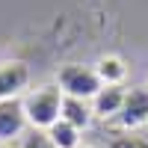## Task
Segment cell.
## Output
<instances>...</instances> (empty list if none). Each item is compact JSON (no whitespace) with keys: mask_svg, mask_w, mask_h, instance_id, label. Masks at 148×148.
I'll use <instances>...</instances> for the list:
<instances>
[{"mask_svg":"<svg viewBox=\"0 0 148 148\" xmlns=\"http://www.w3.org/2000/svg\"><path fill=\"white\" fill-rule=\"evenodd\" d=\"M127 89L125 86H101V92L92 98V116L98 119H116L121 113V104H125Z\"/></svg>","mask_w":148,"mask_h":148,"instance_id":"cell-6","label":"cell"},{"mask_svg":"<svg viewBox=\"0 0 148 148\" xmlns=\"http://www.w3.org/2000/svg\"><path fill=\"white\" fill-rule=\"evenodd\" d=\"M62 101L65 95L56 83H45L39 89H33L21 98L24 104V116L33 130H51L59 119H62Z\"/></svg>","mask_w":148,"mask_h":148,"instance_id":"cell-1","label":"cell"},{"mask_svg":"<svg viewBox=\"0 0 148 148\" xmlns=\"http://www.w3.org/2000/svg\"><path fill=\"white\" fill-rule=\"evenodd\" d=\"M47 136H51V142L56 148H80L83 145V130H77L74 125H68V121H62V119L47 130Z\"/></svg>","mask_w":148,"mask_h":148,"instance_id":"cell-9","label":"cell"},{"mask_svg":"<svg viewBox=\"0 0 148 148\" xmlns=\"http://www.w3.org/2000/svg\"><path fill=\"white\" fill-rule=\"evenodd\" d=\"M92 104L89 101H80V98H65L62 101V121L74 125L77 130H86L92 125Z\"/></svg>","mask_w":148,"mask_h":148,"instance_id":"cell-8","label":"cell"},{"mask_svg":"<svg viewBox=\"0 0 148 148\" xmlns=\"http://www.w3.org/2000/svg\"><path fill=\"white\" fill-rule=\"evenodd\" d=\"M95 74L101 77L104 86H125L127 65H125V59H121V56H116V53H104V56L95 62Z\"/></svg>","mask_w":148,"mask_h":148,"instance_id":"cell-7","label":"cell"},{"mask_svg":"<svg viewBox=\"0 0 148 148\" xmlns=\"http://www.w3.org/2000/svg\"><path fill=\"white\" fill-rule=\"evenodd\" d=\"M119 127L125 133H133L148 125V86H133L125 95V104H121V113L116 116Z\"/></svg>","mask_w":148,"mask_h":148,"instance_id":"cell-3","label":"cell"},{"mask_svg":"<svg viewBox=\"0 0 148 148\" xmlns=\"http://www.w3.org/2000/svg\"><path fill=\"white\" fill-rule=\"evenodd\" d=\"M27 116H24V104L21 98L12 101H0V142H12L15 136L27 133Z\"/></svg>","mask_w":148,"mask_h":148,"instance_id":"cell-5","label":"cell"},{"mask_svg":"<svg viewBox=\"0 0 148 148\" xmlns=\"http://www.w3.org/2000/svg\"><path fill=\"white\" fill-rule=\"evenodd\" d=\"M18 148H56L53 142H51V136H47V130H27L21 136V145Z\"/></svg>","mask_w":148,"mask_h":148,"instance_id":"cell-10","label":"cell"},{"mask_svg":"<svg viewBox=\"0 0 148 148\" xmlns=\"http://www.w3.org/2000/svg\"><path fill=\"white\" fill-rule=\"evenodd\" d=\"M0 148H12V145H9V142H0Z\"/></svg>","mask_w":148,"mask_h":148,"instance_id":"cell-12","label":"cell"},{"mask_svg":"<svg viewBox=\"0 0 148 148\" xmlns=\"http://www.w3.org/2000/svg\"><path fill=\"white\" fill-rule=\"evenodd\" d=\"M56 86L62 89L65 98H80V101H92L101 92V77L95 74V65H80V62H68L59 68L56 74Z\"/></svg>","mask_w":148,"mask_h":148,"instance_id":"cell-2","label":"cell"},{"mask_svg":"<svg viewBox=\"0 0 148 148\" xmlns=\"http://www.w3.org/2000/svg\"><path fill=\"white\" fill-rule=\"evenodd\" d=\"M80 148H95V145H80Z\"/></svg>","mask_w":148,"mask_h":148,"instance_id":"cell-13","label":"cell"},{"mask_svg":"<svg viewBox=\"0 0 148 148\" xmlns=\"http://www.w3.org/2000/svg\"><path fill=\"white\" fill-rule=\"evenodd\" d=\"M30 83V68L21 59H6L0 62V101H12L21 98V92Z\"/></svg>","mask_w":148,"mask_h":148,"instance_id":"cell-4","label":"cell"},{"mask_svg":"<svg viewBox=\"0 0 148 148\" xmlns=\"http://www.w3.org/2000/svg\"><path fill=\"white\" fill-rule=\"evenodd\" d=\"M110 148H148V136L133 130V133H125V136H116L110 142Z\"/></svg>","mask_w":148,"mask_h":148,"instance_id":"cell-11","label":"cell"}]
</instances>
